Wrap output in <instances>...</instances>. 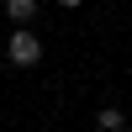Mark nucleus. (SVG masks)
I'll list each match as a JSON object with an SVG mask.
<instances>
[{"label":"nucleus","mask_w":132,"mask_h":132,"mask_svg":"<svg viewBox=\"0 0 132 132\" xmlns=\"http://www.w3.org/2000/svg\"><path fill=\"white\" fill-rule=\"evenodd\" d=\"M95 122H101L106 132H116V127H122V122H127V116H122V111H116V106H106V111H101V116H95Z\"/></svg>","instance_id":"nucleus-3"},{"label":"nucleus","mask_w":132,"mask_h":132,"mask_svg":"<svg viewBox=\"0 0 132 132\" xmlns=\"http://www.w3.org/2000/svg\"><path fill=\"white\" fill-rule=\"evenodd\" d=\"M58 5H63V11H74V5H79V0H58Z\"/></svg>","instance_id":"nucleus-4"},{"label":"nucleus","mask_w":132,"mask_h":132,"mask_svg":"<svg viewBox=\"0 0 132 132\" xmlns=\"http://www.w3.org/2000/svg\"><path fill=\"white\" fill-rule=\"evenodd\" d=\"M5 16L16 21V27H27V21L37 16V0H5Z\"/></svg>","instance_id":"nucleus-2"},{"label":"nucleus","mask_w":132,"mask_h":132,"mask_svg":"<svg viewBox=\"0 0 132 132\" xmlns=\"http://www.w3.org/2000/svg\"><path fill=\"white\" fill-rule=\"evenodd\" d=\"M11 63H16V69H32V63H42V42L37 37H32V32L27 27H21V32H11Z\"/></svg>","instance_id":"nucleus-1"}]
</instances>
